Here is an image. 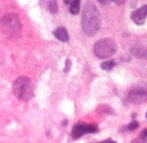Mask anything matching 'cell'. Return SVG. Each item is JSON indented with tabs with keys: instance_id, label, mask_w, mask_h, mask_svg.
<instances>
[{
	"instance_id": "cell-11",
	"label": "cell",
	"mask_w": 147,
	"mask_h": 143,
	"mask_svg": "<svg viewBox=\"0 0 147 143\" xmlns=\"http://www.w3.org/2000/svg\"><path fill=\"white\" fill-rule=\"evenodd\" d=\"M115 67V61L113 60H109V61H105L100 64V68L105 71H110L113 68Z\"/></svg>"
},
{
	"instance_id": "cell-18",
	"label": "cell",
	"mask_w": 147,
	"mask_h": 143,
	"mask_svg": "<svg viewBox=\"0 0 147 143\" xmlns=\"http://www.w3.org/2000/svg\"><path fill=\"white\" fill-rule=\"evenodd\" d=\"M146 118H147V112H146Z\"/></svg>"
},
{
	"instance_id": "cell-2",
	"label": "cell",
	"mask_w": 147,
	"mask_h": 143,
	"mask_svg": "<svg viewBox=\"0 0 147 143\" xmlns=\"http://www.w3.org/2000/svg\"><path fill=\"white\" fill-rule=\"evenodd\" d=\"M13 94L20 101H28L34 96V84L28 77H19L13 82Z\"/></svg>"
},
{
	"instance_id": "cell-4",
	"label": "cell",
	"mask_w": 147,
	"mask_h": 143,
	"mask_svg": "<svg viewBox=\"0 0 147 143\" xmlns=\"http://www.w3.org/2000/svg\"><path fill=\"white\" fill-rule=\"evenodd\" d=\"M117 51V45L114 39L105 38L98 40L94 45V53L100 59H107Z\"/></svg>"
},
{
	"instance_id": "cell-10",
	"label": "cell",
	"mask_w": 147,
	"mask_h": 143,
	"mask_svg": "<svg viewBox=\"0 0 147 143\" xmlns=\"http://www.w3.org/2000/svg\"><path fill=\"white\" fill-rule=\"evenodd\" d=\"M54 35H55V37L58 40H60V41H63V42H67V41L69 40L68 32H67V30H66L64 27L57 28L55 30V32H54Z\"/></svg>"
},
{
	"instance_id": "cell-1",
	"label": "cell",
	"mask_w": 147,
	"mask_h": 143,
	"mask_svg": "<svg viewBox=\"0 0 147 143\" xmlns=\"http://www.w3.org/2000/svg\"><path fill=\"white\" fill-rule=\"evenodd\" d=\"M82 26L85 35L92 37L100 27V15L96 5L92 1H87L83 10Z\"/></svg>"
},
{
	"instance_id": "cell-14",
	"label": "cell",
	"mask_w": 147,
	"mask_h": 143,
	"mask_svg": "<svg viewBox=\"0 0 147 143\" xmlns=\"http://www.w3.org/2000/svg\"><path fill=\"white\" fill-rule=\"evenodd\" d=\"M140 136H142V138H144V139H147V129H144V130L142 131Z\"/></svg>"
},
{
	"instance_id": "cell-5",
	"label": "cell",
	"mask_w": 147,
	"mask_h": 143,
	"mask_svg": "<svg viewBox=\"0 0 147 143\" xmlns=\"http://www.w3.org/2000/svg\"><path fill=\"white\" fill-rule=\"evenodd\" d=\"M128 100L131 103H143L147 101V83L140 82L134 86L128 92Z\"/></svg>"
},
{
	"instance_id": "cell-6",
	"label": "cell",
	"mask_w": 147,
	"mask_h": 143,
	"mask_svg": "<svg viewBox=\"0 0 147 143\" xmlns=\"http://www.w3.org/2000/svg\"><path fill=\"white\" fill-rule=\"evenodd\" d=\"M98 131L97 125L90 124V123H76L74 125L73 130H71V138L73 139H79L83 135L88 133H96Z\"/></svg>"
},
{
	"instance_id": "cell-17",
	"label": "cell",
	"mask_w": 147,
	"mask_h": 143,
	"mask_svg": "<svg viewBox=\"0 0 147 143\" xmlns=\"http://www.w3.org/2000/svg\"><path fill=\"white\" fill-rule=\"evenodd\" d=\"M114 1H115L117 5H123V3H124L126 0H114Z\"/></svg>"
},
{
	"instance_id": "cell-9",
	"label": "cell",
	"mask_w": 147,
	"mask_h": 143,
	"mask_svg": "<svg viewBox=\"0 0 147 143\" xmlns=\"http://www.w3.org/2000/svg\"><path fill=\"white\" fill-rule=\"evenodd\" d=\"M66 5H69V11L71 15H77L80 10V0H65Z\"/></svg>"
},
{
	"instance_id": "cell-3",
	"label": "cell",
	"mask_w": 147,
	"mask_h": 143,
	"mask_svg": "<svg viewBox=\"0 0 147 143\" xmlns=\"http://www.w3.org/2000/svg\"><path fill=\"white\" fill-rule=\"evenodd\" d=\"M0 31L9 38L19 36L21 31V23L19 21V18L13 13L3 16L0 20Z\"/></svg>"
},
{
	"instance_id": "cell-8",
	"label": "cell",
	"mask_w": 147,
	"mask_h": 143,
	"mask_svg": "<svg viewBox=\"0 0 147 143\" xmlns=\"http://www.w3.org/2000/svg\"><path fill=\"white\" fill-rule=\"evenodd\" d=\"M40 5L41 7H44L47 11L51 13H56L58 11V6L56 0H40Z\"/></svg>"
},
{
	"instance_id": "cell-16",
	"label": "cell",
	"mask_w": 147,
	"mask_h": 143,
	"mask_svg": "<svg viewBox=\"0 0 147 143\" xmlns=\"http://www.w3.org/2000/svg\"><path fill=\"white\" fill-rule=\"evenodd\" d=\"M98 2H100V3H102V5H107V3H109V2H111L113 0H97Z\"/></svg>"
},
{
	"instance_id": "cell-12",
	"label": "cell",
	"mask_w": 147,
	"mask_h": 143,
	"mask_svg": "<svg viewBox=\"0 0 147 143\" xmlns=\"http://www.w3.org/2000/svg\"><path fill=\"white\" fill-rule=\"evenodd\" d=\"M138 128V122L137 121H133V122H130L128 124V126H127V130H129V131H133V130H136Z\"/></svg>"
},
{
	"instance_id": "cell-15",
	"label": "cell",
	"mask_w": 147,
	"mask_h": 143,
	"mask_svg": "<svg viewBox=\"0 0 147 143\" xmlns=\"http://www.w3.org/2000/svg\"><path fill=\"white\" fill-rule=\"evenodd\" d=\"M98 143H116L114 140H111V139H106V140H104V141H101V142H98Z\"/></svg>"
},
{
	"instance_id": "cell-7",
	"label": "cell",
	"mask_w": 147,
	"mask_h": 143,
	"mask_svg": "<svg viewBox=\"0 0 147 143\" xmlns=\"http://www.w3.org/2000/svg\"><path fill=\"white\" fill-rule=\"evenodd\" d=\"M147 16V5L140 7L139 9L134 11L131 13V20L136 23V25H143L145 22V19Z\"/></svg>"
},
{
	"instance_id": "cell-13",
	"label": "cell",
	"mask_w": 147,
	"mask_h": 143,
	"mask_svg": "<svg viewBox=\"0 0 147 143\" xmlns=\"http://www.w3.org/2000/svg\"><path fill=\"white\" fill-rule=\"evenodd\" d=\"M70 67H71V61H70L69 59H67V60H66V67H65V72H68V70L70 69Z\"/></svg>"
}]
</instances>
